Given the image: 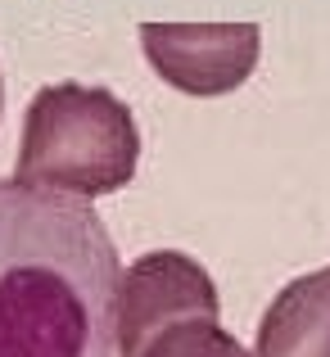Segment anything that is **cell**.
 <instances>
[{
	"instance_id": "cell-2",
	"label": "cell",
	"mask_w": 330,
	"mask_h": 357,
	"mask_svg": "<svg viewBox=\"0 0 330 357\" xmlns=\"http://www.w3.org/2000/svg\"><path fill=\"white\" fill-rule=\"evenodd\" d=\"M140 131L109 86H41L23 114L14 181L73 199H100L136 176Z\"/></svg>"
},
{
	"instance_id": "cell-4",
	"label": "cell",
	"mask_w": 330,
	"mask_h": 357,
	"mask_svg": "<svg viewBox=\"0 0 330 357\" xmlns=\"http://www.w3.org/2000/svg\"><path fill=\"white\" fill-rule=\"evenodd\" d=\"M186 317H222L218 285L190 253H145L118 276V298H113L118 357H140L149 335H158L172 321H186Z\"/></svg>"
},
{
	"instance_id": "cell-3",
	"label": "cell",
	"mask_w": 330,
	"mask_h": 357,
	"mask_svg": "<svg viewBox=\"0 0 330 357\" xmlns=\"http://www.w3.org/2000/svg\"><path fill=\"white\" fill-rule=\"evenodd\" d=\"M140 50L172 91L195 100L231 96L258 68V23H140Z\"/></svg>"
},
{
	"instance_id": "cell-6",
	"label": "cell",
	"mask_w": 330,
	"mask_h": 357,
	"mask_svg": "<svg viewBox=\"0 0 330 357\" xmlns=\"http://www.w3.org/2000/svg\"><path fill=\"white\" fill-rule=\"evenodd\" d=\"M140 357H249L231 331H222V317H186L149 335Z\"/></svg>"
},
{
	"instance_id": "cell-5",
	"label": "cell",
	"mask_w": 330,
	"mask_h": 357,
	"mask_svg": "<svg viewBox=\"0 0 330 357\" xmlns=\"http://www.w3.org/2000/svg\"><path fill=\"white\" fill-rule=\"evenodd\" d=\"M253 357H330V267L290 280L262 312Z\"/></svg>"
},
{
	"instance_id": "cell-7",
	"label": "cell",
	"mask_w": 330,
	"mask_h": 357,
	"mask_svg": "<svg viewBox=\"0 0 330 357\" xmlns=\"http://www.w3.org/2000/svg\"><path fill=\"white\" fill-rule=\"evenodd\" d=\"M0 105H5V86H0Z\"/></svg>"
},
{
	"instance_id": "cell-1",
	"label": "cell",
	"mask_w": 330,
	"mask_h": 357,
	"mask_svg": "<svg viewBox=\"0 0 330 357\" xmlns=\"http://www.w3.org/2000/svg\"><path fill=\"white\" fill-rule=\"evenodd\" d=\"M118 276L87 199L0 181V357H118Z\"/></svg>"
}]
</instances>
